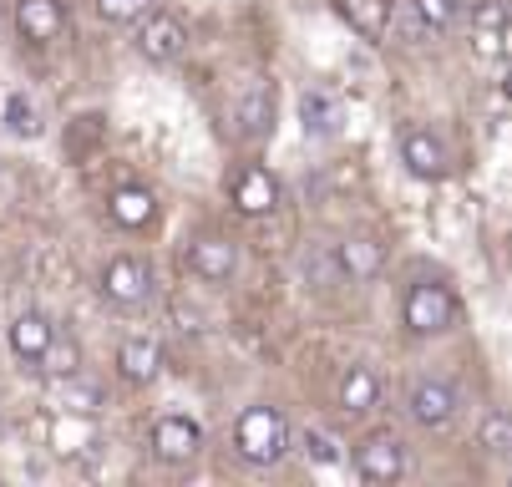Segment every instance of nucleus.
<instances>
[{
	"label": "nucleus",
	"instance_id": "11",
	"mask_svg": "<svg viewBox=\"0 0 512 487\" xmlns=\"http://www.w3.org/2000/svg\"><path fill=\"white\" fill-rule=\"evenodd\" d=\"M401 163H406V173L421 178V183H442L452 158H447V143H442L431 127H411V132L401 137Z\"/></svg>",
	"mask_w": 512,
	"mask_h": 487
},
{
	"label": "nucleus",
	"instance_id": "3",
	"mask_svg": "<svg viewBox=\"0 0 512 487\" xmlns=\"http://www.w3.org/2000/svg\"><path fill=\"white\" fill-rule=\"evenodd\" d=\"M97 290H102V300L112 310H137V305H148V295H153V269L142 264L137 254H112L102 264Z\"/></svg>",
	"mask_w": 512,
	"mask_h": 487
},
{
	"label": "nucleus",
	"instance_id": "25",
	"mask_svg": "<svg viewBox=\"0 0 512 487\" xmlns=\"http://www.w3.org/2000/svg\"><path fill=\"white\" fill-rule=\"evenodd\" d=\"M477 442H482L492 457H507V452H512V416H507L502 406H492L482 422H477Z\"/></svg>",
	"mask_w": 512,
	"mask_h": 487
},
{
	"label": "nucleus",
	"instance_id": "13",
	"mask_svg": "<svg viewBox=\"0 0 512 487\" xmlns=\"http://www.w3.org/2000/svg\"><path fill=\"white\" fill-rule=\"evenodd\" d=\"M472 56L477 61L507 56V6L502 0H477L472 6Z\"/></svg>",
	"mask_w": 512,
	"mask_h": 487
},
{
	"label": "nucleus",
	"instance_id": "24",
	"mask_svg": "<svg viewBox=\"0 0 512 487\" xmlns=\"http://www.w3.org/2000/svg\"><path fill=\"white\" fill-rule=\"evenodd\" d=\"M411 11L426 31H452L467 16V0H411Z\"/></svg>",
	"mask_w": 512,
	"mask_h": 487
},
{
	"label": "nucleus",
	"instance_id": "9",
	"mask_svg": "<svg viewBox=\"0 0 512 487\" xmlns=\"http://www.w3.org/2000/svg\"><path fill=\"white\" fill-rule=\"evenodd\" d=\"M188 269L203 285H229L239 274V244L224 239V234H203V239L188 244Z\"/></svg>",
	"mask_w": 512,
	"mask_h": 487
},
{
	"label": "nucleus",
	"instance_id": "19",
	"mask_svg": "<svg viewBox=\"0 0 512 487\" xmlns=\"http://www.w3.org/2000/svg\"><path fill=\"white\" fill-rule=\"evenodd\" d=\"M335 16H340L355 36L381 41L386 26H391V0H335Z\"/></svg>",
	"mask_w": 512,
	"mask_h": 487
},
{
	"label": "nucleus",
	"instance_id": "10",
	"mask_svg": "<svg viewBox=\"0 0 512 487\" xmlns=\"http://www.w3.org/2000/svg\"><path fill=\"white\" fill-rule=\"evenodd\" d=\"M229 198H234V208H239L244 219H269L274 208H279V183H274L269 168L244 163V168L234 173V183H229Z\"/></svg>",
	"mask_w": 512,
	"mask_h": 487
},
{
	"label": "nucleus",
	"instance_id": "5",
	"mask_svg": "<svg viewBox=\"0 0 512 487\" xmlns=\"http://www.w3.org/2000/svg\"><path fill=\"white\" fill-rule=\"evenodd\" d=\"M132 26H137V56L148 66H173L188 51V26L168 11H142Z\"/></svg>",
	"mask_w": 512,
	"mask_h": 487
},
{
	"label": "nucleus",
	"instance_id": "14",
	"mask_svg": "<svg viewBox=\"0 0 512 487\" xmlns=\"http://www.w3.org/2000/svg\"><path fill=\"white\" fill-rule=\"evenodd\" d=\"M117 371H122V381H132V386L158 381V371H163V345H158L153 335H127V340L117 345Z\"/></svg>",
	"mask_w": 512,
	"mask_h": 487
},
{
	"label": "nucleus",
	"instance_id": "21",
	"mask_svg": "<svg viewBox=\"0 0 512 487\" xmlns=\"http://www.w3.org/2000/svg\"><path fill=\"white\" fill-rule=\"evenodd\" d=\"M300 127H305V137H335L340 132V102L325 87H310L300 97Z\"/></svg>",
	"mask_w": 512,
	"mask_h": 487
},
{
	"label": "nucleus",
	"instance_id": "7",
	"mask_svg": "<svg viewBox=\"0 0 512 487\" xmlns=\"http://www.w3.org/2000/svg\"><path fill=\"white\" fill-rule=\"evenodd\" d=\"M148 442H153V457H158V462H168V467H188V462L203 452V427L193 422V416L163 411L158 422H153V432H148Z\"/></svg>",
	"mask_w": 512,
	"mask_h": 487
},
{
	"label": "nucleus",
	"instance_id": "23",
	"mask_svg": "<svg viewBox=\"0 0 512 487\" xmlns=\"http://www.w3.org/2000/svg\"><path fill=\"white\" fill-rule=\"evenodd\" d=\"M56 386V406L61 411H77V416H97L102 411V391L92 386V381H82V371L77 376H61V381H51Z\"/></svg>",
	"mask_w": 512,
	"mask_h": 487
},
{
	"label": "nucleus",
	"instance_id": "16",
	"mask_svg": "<svg viewBox=\"0 0 512 487\" xmlns=\"http://www.w3.org/2000/svg\"><path fill=\"white\" fill-rule=\"evenodd\" d=\"M107 214H112V224L127 229V234L153 229V219H158V198H153V188L127 183V188H117V193L107 198Z\"/></svg>",
	"mask_w": 512,
	"mask_h": 487
},
{
	"label": "nucleus",
	"instance_id": "1",
	"mask_svg": "<svg viewBox=\"0 0 512 487\" xmlns=\"http://www.w3.org/2000/svg\"><path fill=\"white\" fill-rule=\"evenodd\" d=\"M234 452L239 462L269 472L289 457V422H284V411L259 401V406H244L239 411V422H234Z\"/></svg>",
	"mask_w": 512,
	"mask_h": 487
},
{
	"label": "nucleus",
	"instance_id": "8",
	"mask_svg": "<svg viewBox=\"0 0 512 487\" xmlns=\"http://www.w3.org/2000/svg\"><path fill=\"white\" fill-rule=\"evenodd\" d=\"M274 112H279V92L269 77H244L239 82V97H234V122L244 137H269L274 132Z\"/></svg>",
	"mask_w": 512,
	"mask_h": 487
},
{
	"label": "nucleus",
	"instance_id": "2",
	"mask_svg": "<svg viewBox=\"0 0 512 487\" xmlns=\"http://www.w3.org/2000/svg\"><path fill=\"white\" fill-rule=\"evenodd\" d=\"M401 325L411 335H442L457 325V295L442 285V280H416L406 285V300H401Z\"/></svg>",
	"mask_w": 512,
	"mask_h": 487
},
{
	"label": "nucleus",
	"instance_id": "17",
	"mask_svg": "<svg viewBox=\"0 0 512 487\" xmlns=\"http://www.w3.org/2000/svg\"><path fill=\"white\" fill-rule=\"evenodd\" d=\"M61 26H66L61 0H21V6H16V31L31 46H51L61 36Z\"/></svg>",
	"mask_w": 512,
	"mask_h": 487
},
{
	"label": "nucleus",
	"instance_id": "12",
	"mask_svg": "<svg viewBox=\"0 0 512 487\" xmlns=\"http://www.w3.org/2000/svg\"><path fill=\"white\" fill-rule=\"evenodd\" d=\"M381 264H386L381 244H376V239H365V234H355V239H340V244H335V254H330V269L340 274V280H350V285L376 280V274H381Z\"/></svg>",
	"mask_w": 512,
	"mask_h": 487
},
{
	"label": "nucleus",
	"instance_id": "22",
	"mask_svg": "<svg viewBox=\"0 0 512 487\" xmlns=\"http://www.w3.org/2000/svg\"><path fill=\"white\" fill-rule=\"evenodd\" d=\"M31 371H41L46 381L77 376V371H82V345H77V340H61V335H51V345L41 351V361H36Z\"/></svg>",
	"mask_w": 512,
	"mask_h": 487
},
{
	"label": "nucleus",
	"instance_id": "27",
	"mask_svg": "<svg viewBox=\"0 0 512 487\" xmlns=\"http://www.w3.org/2000/svg\"><path fill=\"white\" fill-rule=\"evenodd\" d=\"M142 11H148V0H97V16L107 26H132Z\"/></svg>",
	"mask_w": 512,
	"mask_h": 487
},
{
	"label": "nucleus",
	"instance_id": "26",
	"mask_svg": "<svg viewBox=\"0 0 512 487\" xmlns=\"http://www.w3.org/2000/svg\"><path fill=\"white\" fill-rule=\"evenodd\" d=\"M6 132L11 137H26V143H31V137H41V112H36V102L26 92H11L6 97Z\"/></svg>",
	"mask_w": 512,
	"mask_h": 487
},
{
	"label": "nucleus",
	"instance_id": "4",
	"mask_svg": "<svg viewBox=\"0 0 512 487\" xmlns=\"http://www.w3.org/2000/svg\"><path fill=\"white\" fill-rule=\"evenodd\" d=\"M406 411H411V422H416V427L442 432V427L457 422L462 391H457L447 376H421V381H411V391H406Z\"/></svg>",
	"mask_w": 512,
	"mask_h": 487
},
{
	"label": "nucleus",
	"instance_id": "6",
	"mask_svg": "<svg viewBox=\"0 0 512 487\" xmlns=\"http://www.w3.org/2000/svg\"><path fill=\"white\" fill-rule=\"evenodd\" d=\"M355 472L360 482H401L406 477V442L396 432H371L355 442Z\"/></svg>",
	"mask_w": 512,
	"mask_h": 487
},
{
	"label": "nucleus",
	"instance_id": "18",
	"mask_svg": "<svg viewBox=\"0 0 512 487\" xmlns=\"http://www.w3.org/2000/svg\"><path fill=\"white\" fill-rule=\"evenodd\" d=\"M335 401H340V411H350V416L376 411V406H381V376H376L371 366H345V376H340V386H335Z\"/></svg>",
	"mask_w": 512,
	"mask_h": 487
},
{
	"label": "nucleus",
	"instance_id": "20",
	"mask_svg": "<svg viewBox=\"0 0 512 487\" xmlns=\"http://www.w3.org/2000/svg\"><path fill=\"white\" fill-rule=\"evenodd\" d=\"M51 447H56L61 457H77V452L102 447V437H97V416L61 411V416H56V427H51Z\"/></svg>",
	"mask_w": 512,
	"mask_h": 487
},
{
	"label": "nucleus",
	"instance_id": "28",
	"mask_svg": "<svg viewBox=\"0 0 512 487\" xmlns=\"http://www.w3.org/2000/svg\"><path fill=\"white\" fill-rule=\"evenodd\" d=\"M305 452H310V462H320V467H335V462L345 457L330 432H305Z\"/></svg>",
	"mask_w": 512,
	"mask_h": 487
},
{
	"label": "nucleus",
	"instance_id": "15",
	"mask_svg": "<svg viewBox=\"0 0 512 487\" xmlns=\"http://www.w3.org/2000/svg\"><path fill=\"white\" fill-rule=\"evenodd\" d=\"M51 335H56L51 315H41V310H26V315H16V320H11V330H6V345H11V356H16L21 366H36V361H41V351L51 345Z\"/></svg>",
	"mask_w": 512,
	"mask_h": 487
}]
</instances>
